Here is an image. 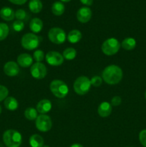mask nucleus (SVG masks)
Wrapping results in <instances>:
<instances>
[{"label": "nucleus", "instance_id": "nucleus-1", "mask_svg": "<svg viewBox=\"0 0 146 147\" xmlns=\"http://www.w3.org/2000/svg\"><path fill=\"white\" fill-rule=\"evenodd\" d=\"M102 80L109 85H116L123 79V70L119 66L115 65L107 66L103 70Z\"/></svg>", "mask_w": 146, "mask_h": 147}, {"label": "nucleus", "instance_id": "nucleus-2", "mask_svg": "<svg viewBox=\"0 0 146 147\" xmlns=\"http://www.w3.org/2000/svg\"><path fill=\"white\" fill-rule=\"evenodd\" d=\"M3 142L7 147H19L22 142V136L18 131L9 129L3 134Z\"/></svg>", "mask_w": 146, "mask_h": 147}, {"label": "nucleus", "instance_id": "nucleus-3", "mask_svg": "<svg viewBox=\"0 0 146 147\" xmlns=\"http://www.w3.org/2000/svg\"><path fill=\"white\" fill-rule=\"evenodd\" d=\"M52 94L58 98H64L69 93V88L64 82L60 80H54L50 85Z\"/></svg>", "mask_w": 146, "mask_h": 147}, {"label": "nucleus", "instance_id": "nucleus-4", "mask_svg": "<svg viewBox=\"0 0 146 147\" xmlns=\"http://www.w3.org/2000/svg\"><path fill=\"white\" fill-rule=\"evenodd\" d=\"M91 86V82L88 78L86 76H80L75 80L73 87L77 94L83 96L88 93Z\"/></svg>", "mask_w": 146, "mask_h": 147}, {"label": "nucleus", "instance_id": "nucleus-5", "mask_svg": "<svg viewBox=\"0 0 146 147\" xmlns=\"http://www.w3.org/2000/svg\"><path fill=\"white\" fill-rule=\"evenodd\" d=\"M120 44L118 40L114 37L108 38L102 45V51L104 55L108 56L115 55L120 48Z\"/></svg>", "mask_w": 146, "mask_h": 147}, {"label": "nucleus", "instance_id": "nucleus-6", "mask_svg": "<svg viewBox=\"0 0 146 147\" xmlns=\"http://www.w3.org/2000/svg\"><path fill=\"white\" fill-rule=\"evenodd\" d=\"M40 38L33 33H27L21 37V45L22 47L27 50H33L40 45Z\"/></svg>", "mask_w": 146, "mask_h": 147}, {"label": "nucleus", "instance_id": "nucleus-7", "mask_svg": "<svg viewBox=\"0 0 146 147\" xmlns=\"http://www.w3.org/2000/svg\"><path fill=\"white\" fill-rule=\"evenodd\" d=\"M48 38L52 42L57 45L62 44L67 39V35L64 30L60 27H52L49 30Z\"/></svg>", "mask_w": 146, "mask_h": 147}, {"label": "nucleus", "instance_id": "nucleus-8", "mask_svg": "<svg viewBox=\"0 0 146 147\" xmlns=\"http://www.w3.org/2000/svg\"><path fill=\"white\" fill-rule=\"evenodd\" d=\"M36 128L41 132H47L52 129V122L51 118L46 114H41L37 116L35 121Z\"/></svg>", "mask_w": 146, "mask_h": 147}, {"label": "nucleus", "instance_id": "nucleus-9", "mask_svg": "<svg viewBox=\"0 0 146 147\" xmlns=\"http://www.w3.org/2000/svg\"><path fill=\"white\" fill-rule=\"evenodd\" d=\"M30 73L34 78L37 79V80H41L47 76V67L43 63H35L31 66Z\"/></svg>", "mask_w": 146, "mask_h": 147}, {"label": "nucleus", "instance_id": "nucleus-10", "mask_svg": "<svg viewBox=\"0 0 146 147\" xmlns=\"http://www.w3.org/2000/svg\"><path fill=\"white\" fill-rule=\"evenodd\" d=\"M45 60L52 66L61 65L64 63V57L57 51H50L46 54Z\"/></svg>", "mask_w": 146, "mask_h": 147}, {"label": "nucleus", "instance_id": "nucleus-11", "mask_svg": "<svg viewBox=\"0 0 146 147\" xmlns=\"http://www.w3.org/2000/svg\"><path fill=\"white\" fill-rule=\"evenodd\" d=\"M92 10L89 7H82L77 12V19L80 22L87 23L91 20Z\"/></svg>", "mask_w": 146, "mask_h": 147}, {"label": "nucleus", "instance_id": "nucleus-12", "mask_svg": "<svg viewBox=\"0 0 146 147\" xmlns=\"http://www.w3.org/2000/svg\"><path fill=\"white\" fill-rule=\"evenodd\" d=\"M4 72L7 76L14 77L17 76L19 73V67L18 64L14 61H9L4 65Z\"/></svg>", "mask_w": 146, "mask_h": 147}, {"label": "nucleus", "instance_id": "nucleus-13", "mask_svg": "<svg viewBox=\"0 0 146 147\" xmlns=\"http://www.w3.org/2000/svg\"><path fill=\"white\" fill-rule=\"evenodd\" d=\"M33 57L27 53H22L17 57V64L22 67H28L32 65Z\"/></svg>", "mask_w": 146, "mask_h": 147}, {"label": "nucleus", "instance_id": "nucleus-14", "mask_svg": "<svg viewBox=\"0 0 146 147\" xmlns=\"http://www.w3.org/2000/svg\"><path fill=\"white\" fill-rule=\"evenodd\" d=\"M37 111L41 114H46L52 109V103L47 99H43L37 104Z\"/></svg>", "mask_w": 146, "mask_h": 147}, {"label": "nucleus", "instance_id": "nucleus-15", "mask_svg": "<svg viewBox=\"0 0 146 147\" xmlns=\"http://www.w3.org/2000/svg\"><path fill=\"white\" fill-rule=\"evenodd\" d=\"M97 112H98L99 116L101 117H107L112 113V105L108 102H102L99 106Z\"/></svg>", "mask_w": 146, "mask_h": 147}, {"label": "nucleus", "instance_id": "nucleus-16", "mask_svg": "<svg viewBox=\"0 0 146 147\" xmlns=\"http://www.w3.org/2000/svg\"><path fill=\"white\" fill-rule=\"evenodd\" d=\"M0 17L5 21H11L15 17V12L10 7H4L0 10Z\"/></svg>", "mask_w": 146, "mask_h": 147}, {"label": "nucleus", "instance_id": "nucleus-17", "mask_svg": "<svg viewBox=\"0 0 146 147\" xmlns=\"http://www.w3.org/2000/svg\"><path fill=\"white\" fill-rule=\"evenodd\" d=\"M29 28L33 33H39L43 28V22L40 18H33L29 22Z\"/></svg>", "mask_w": 146, "mask_h": 147}, {"label": "nucleus", "instance_id": "nucleus-18", "mask_svg": "<svg viewBox=\"0 0 146 147\" xmlns=\"http://www.w3.org/2000/svg\"><path fill=\"white\" fill-rule=\"evenodd\" d=\"M82 39V33L78 30H73L70 31L67 34V40L70 43H77Z\"/></svg>", "mask_w": 146, "mask_h": 147}, {"label": "nucleus", "instance_id": "nucleus-19", "mask_svg": "<svg viewBox=\"0 0 146 147\" xmlns=\"http://www.w3.org/2000/svg\"><path fill=\"white\" fill-rule=\"evenodd\" d=\"M4 106L7 110L9 111H15L18 108V101L16 98H14L12 96L7 97L4 100Z\"/></svg>", "mask_w": 146, "mask_h": 147}, {"label": "nucleus", "instance_id": "nucleus-20", "mask_svg": "<svg viewBox=\"0 0 146 147\" xmlns=\"http://www.w3.org/2000/svg\"><path fill=\"white\" fill-rule=\"evenodd\" d=\"M29 144L31 147H42L44 146V139L40 135L33 134L29 138Z\"/></svg>", "mask_w": 146, "mask_h": 147}, {"label": "nucleus", "instance_id": "nucleus-21", "mask_svg": "<svg viewBox=\"0 0 146 147\" xmlns=\"http://www.w3.org/2000/svg\"><path fill=\"white\" fill-rule=\"evenodd\" d=\"M42 3L41 0H30L29 2V8L31 12L37 14L42 9Z\"/></svg>", "mask_w": 146, "mask_h": 147}, {"label": "nucleus", "instance_id": "nucleus-22", "mask_svg": "<svg viewBox=\"0 0 146 147\" xmlns=\"http://www.w3.org/2000/svg\"><path fill=\"white\" fill-rule=\"evenodd\" d=\"M136 40L133 37H127L122 42L121 46L124 50L130 51L136 47Z\"/></svg>", "mask_w": 146, "mask_h": 147}, {"label": "nucleus", "instance_id": "nucleus-23", "mask_svg": "<svg viewBox=\"0 0 146 147\" xmlns=\"http://www.w3.org/2000/svg\"><path fill=\"white\" fill-rule=\"evenodd\" d=\"M64 4L62 1H55L52 6V11L56 16H61L64 12Z\"/></svg>", "mask_w": 146, "mask_h": 147}, {"label": "nucleus", "instance_id": "nucleus-24", "mask_svg": "<svg viewBox=\"0 0 146 147\" xmlns=\"http://www.w3.org/2000/svg\"><path fill=\"white\" fill-rule=\"evenodd\" d=\"M37 109H34L32 107L27 108L24 111V116L26 119L29 121H34L36 120L37 118Z\"/></svg>", "mask_w": 146, "mask_h": 147}, {"label": "nucleus", "instance_id": "nucleus-25", "mask_svg": "<svg viewBox=\"0 0 146 147\" xmlns=\"http://www.w3.org/2000/svg\"><path fill=\"white\" fill-rule=\"evenodd\" d=\"M63 57L67 60H72L77 56V51L73 47H68L63 51Z\"/></svg>", "mask_w": 146, "mask_h": 147}, {"label": "nucleus", "instance_id": "nucleus-26", "mask_svg": "<svg viewBox=\"0 0 146 147\" xmlns=\"http://www.w3.org/2000/svg\"><path fill=\"white\" fill-rule=\"evenodd\" d=\"M9 28L5 23H0V41L5 40L9 34Z\"/></svg>", "mask_w": 146, "mask_h": 147}, {"label": "nucleus", "instance_id": "nucleus-27", "mask_svg": "<svg viewBox=\"0 0 146 147\" xmlns=\"http://www.w3.org/2000/svg\"><path fill=\"white\" fill-rule=\"evenodd\" d=\"M33 59L36 61V63H41L44 59V53L42 50H37L34 51L33 54Z\"/></svg>", "mask_w": 146, "mask_h": 147}, {"label": "nucleus", "instance_id": "nucleus-28", "mask_svg": "<svg viewBox=\"0 0 146 147\" xmlns=\"http://www.w3.org/2000/svg\"><path fill=\"white\" fill-rule=\"evenodd\" d=\"M12 28L16 32H21L24 28V23L20 20H16L12 24Z\"/></svg>", "mask_w": 146, "mask_h": 147}, {"label": "nucleus", "instance_id": "nucleus-29", "mask_svg": "<svg viewBox=\"0 0 146 147\" xmlns=\"http://www.w3.org/2000/svg\"><path fill=\"white\" fill-rule=\"evenodd\" d=\"M15 17L17 19V20H20V21L23 22V20H25L27 19V12L24 9H17L15 12Z\"/></svg>", "mask_w": 146, "mask_h": 147}, {"label": "nucleus", "instance_id": "nucleus-30", "mask_svg": "<svg viewBox=\"0 0 146 147\" xmlns=\"http://www.w3.org/2000/svg\"><path fill=\"white\" fill-rule=\"evenodd\" d=\"M92 86H94V87H100L102 83V78L98 76H94L90 80Z\"/></svg>", "mask_w": 146, "mask_h": 147}, {"label": "nucleus", "instance_id": "nucleus-31", "mask_svg": "<svg viewBox=\"0 0 146 147\" xmlns=\"http://www.w3.org/2000/svg\"><path fill=\"white\" fill-rule=\"evenodd\" d=\"M9 90L5 86L0 85V101L4 100L8 97Z\"/></svg>", "mask_w": 146, "mask_h": 147}, {"label": "nucleus", "instance_id": "nucleus-32", "mask_svg": "<svg viewBox=\"0 0 146 147\" xmlns=\"http://www.w3.org/2000/svg\"><path fill=\"white\" fill-rule=\"evenodd\" d=\"M139 140L140 144L144 147H146V129H143L139 134Z\"/></svg>", "mask_w": 146, "mask_h": 147}, {"label": "nucleus", "instance_id": "nucleus-33", "mask_svg": "<svg viewBox=\"0 0 146 147\" xmlns=\"http://www.w3.org/2000/svg\"><path fill=\"white\" fill-rule=\"evenodd\" d=\"M122 99L120 96H114L111 99V105L113 106H117L121 104Z\"/></svg>", "mask_w": 146, "mask_h": 147}, {"label": "nucleus", "instance_id": "nucleus-34", "mask_svg": "<svg viewBox=\"0 0 146 147\" xmlns=\"http://www.w3.org/2000/svg\"><path fill=\"white\" fill-rule=\"evenodd\" d=\"M12 4H17V5H22L27 1V0H9Z\"/></svg>", "mask_w": 146, "mask_h": 147}, {"label": "nucleus", "instance_id": "nucleus-35", "mask_svg": "<svg viewBox=\"0 0 146 147\" xmlns=\"http://www.w3.org/2000/svg\"><path fill=\"white\" fill-rule=\"evenodd\" d=\"M80 2L86 6H91L93 3V0H80Z\"/></svg>", "mask_w": 146, "mask_h": 147}, {"label": "nucleus", "instance_id": "nucleus-36", "mask_svg": "<svg viewBox=\"0 0 146 147\" xmlns=\"http://www.w3.org/2000/svg\"><path fill=\"white\" fill-rule=\"evenodd\" d=\"M70 147H83L82 145L80 144H74L72 145Z\"/></svg>", "mask_w": 146, "mask_h": 147}, {"label": "nucleus", "instance_id": "nucleus-37", "mask_svg": "<svg viewBox=\"0 0 146 147\" xmlns=\"http://www.w3.org/2000/svg\"><path fill=\"white\" fill-rule=\"evenodd\" d=\"M62 2H69V1H72V0H60Z\"/></svg>", "mask_w": 146, "mask_h": 147}, {"label": "nucleus", "instance_id": "nucleus-38", "mask_svg": "<svg viewBox=\"0 0 146 147\" xmlns=\"http://www.w3.org/2000/svg\"><path fill=\"white\" fill-rule=\"evenodd\" d=\"M1 107L0 106V114H1Z\"/></svg>", "mask_w": 146, "mask_h": 147}, {"label": "nucleus", "instance_id": "nucleus-39", "mask_svg": "<svg viewBox=\"0 0 146 147\" xmlns=\"http://www.w3.org/2000/svg\"><path fill=\"white\" fill-rule=\"evenodd\" d=\"M42 147H50V146H47V145H44V146H43Z\"/></svg>", "mask_w": 146, "mask_h": 147}, {"label": "nucleus", "instance_id": "nucleus-40", "mask_svg": "<svg viewBox=\"0 0 146 147\" xmlns=\"http://www.w3.org/2000/svg\"><path fill=\"white\" fill-rule=\"evenodd\" d=\"M145 99H146V91H145Z\"/></svg>", "mask_w": 146, "mask_h": 147}]
</instances>
